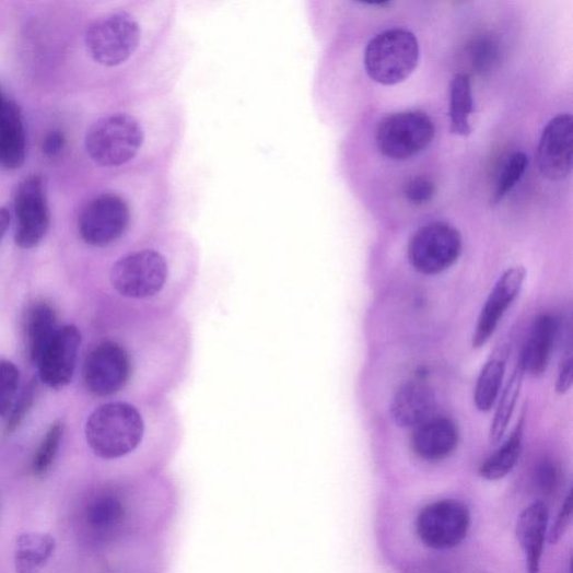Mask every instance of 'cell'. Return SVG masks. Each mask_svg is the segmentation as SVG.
Instances as JSON below:
<instances>
[{
  "instance_id": "cell-19",
  "label": "cell",
  "mask_w": 573,
  "mask_h": 573,
  "mask_svg": "<svg viewBox=\"0 0 573 573\" xmlns=\"http://www.w3.org/2000/svg\"><path fill=\"white\" fill-rule=\"evenodd\" d=\"M57 549L55 537L49 534L28 533L16 539L14 562L16 573H40Z\"/></svg>"
},
{
  "instance_id": "cell-2",
  "label": "cell",
  "mask_w": 573,
  "mask_h": 573,
  "mask_svg": "<svg viewBox=\"0 0 573 573\" xmlns=\"http://www.w3.org/2000/svg\"><path fill=\"white\" fill-rule=\"evenodd\" d=\"M200 268L196 238L171 226L119 254L106 279L128 315L169 314L179 312L192 294Z\"/></svg>"
},
{
  "instance_id": "cell-18",
  "label": "cell",
  "mask_w": 573,
  "mask_h": 573,
  "mask_svg": "<svg viewBox=\"0 0 573 573\" xmlns=\"http://www.w3.org/2000/svg\"><path fill=\"white\" fill-rule=\"evenodd\" d=\"M26 159V137L21 108L7 101L0 114V160L9 169L23 166Z\"/></svg>"
},
{
  "instance_id": "cell-4",
  "label": "cell",
  "mask_w": 573,
  "mask_h": 573,
  "mask_svg": "<svg viewBox=\"0 0 573 573\" xmlns=\"http://www.w3.org/2000/svg\"><path fill=\"white\" fill-rule=\"evenodd\" d=\"M84 436L91 453L101 460H130L148 468L176 451L183 423L169 398L113 399L90 412Z\"/></svg>"
},
{
  "instance_id": "cell-7",
  "label": "cell",
  "mask_w": 573,
  "mask_h": 573,
  "mask_svg": "<svg viewBox=\"0 0 573 573\" xmlns=\"http://www.w3.org/2000/svg\"><path fill=\"white\" fill-rule=\"evenodd\" d=\"M463 253L460 232L451 224L436 222L418 229L408 244V258L414 270L434 276L453 267Z\"/></svg>"
},
{
  "instance_id": "cell-17",
  "label": "cell",
  "mask_w": 573,
  "mask_h": 573,
  "mask_svg": "<svg viewBox=\"0 0 573 573\" xmlns=\"http://www.w3.org/2000/svg\"><path fill=\"white\" fill-rule=\"evenodd\" d=\"M126 519V506L120 496L105 491L93 496L85 506L84 522L95 538L107 539L115 536Z\"/></svg>"
},
{
  "instance_id": "cell-28",
  "label": "cell",
  "mask_w": 573,
  "mask_h": 573,
  "mask_svg": "<svg viewBox=\"0 0 573 573\" xmlns=\"http://www.w3.org/2000/svg\"><path fill=\"white\" fill-rule=\"evenodd\" d=\"M36 398V384L31 381L28 386L23 390L21 396L12 407V411L7 425V433L13 434L23 423L28 412L31 411Z\"/></svg>"
},
{
  "instance_id": "cell-22",
  "label": "cell",
  "mask_w": 573,
  "mask_h": 573,
  "mask_svg": "<svg viewBox=\"0 0 573 573\" xmlns=\"http://www.w3.org/2000/svg\"><path fill=\"white\" fill-rule=\"evenodd\" d=\"M525 373L517 361L512 375L506 382L505 387L502 389L501 395L496 402L498 407L494 413V418L490 428V444L498 446L507 433L511 419L515 411Z\"/></svg>"
},
{
  "instance_id": "cell-12",
  "label": "cell",
  "mask_w": 573,
  "mask_h": 573,
  "mask_svg": "<svg viewBox=\"0 0 573 573\" xmlns=\"http://www.w3.org/2000/svg\"><path fill=\"white\" fill-rule=\"evenodd\" d=\"M81 341V332L77 326L67 325L58 329L36 364L43 384L57 390L70 384Z\"/></svg>"
},
{
  "instance_id": "cell-8",
  "label": "cell",
  "mask_w": 573,
  "mask_h": 573,
  "mask_svg": "<svg viewBox=\"0 0 573 573\" xmlns=\"http://www.w3.org/2000/svg\"><path fill=\"white\" fill-rule=\"evenodd\" d=\"M470 527V513L460 501L442 500L425 506L417 517L416 530L428 548L448 550L460 545Z\"/></svg>"
},
{
  "instance_id": "cell-20",
  "label": "cell",
  "mask_w": 573,
  "mask_h": 573,
  "mask_svg": "<svg viewBox=\"0 0 573 573\" xmlns=\"http://www.w3.org/2000/svg\"><path fill=\"white\" fill-rule=\"evenodd\" d=\"M508 351L501 348L483 366L477 378L473 404L482 412H489L495 406L503 389V379L507 364Z\"/></svg>"
},
{
  "instance_id": "cell-32",
  "label": "cell",
  "mask_w": 573,
  "mask_h": 573,
  "mask_svg": "<svg viewBox=\"0 0 573 573\" xmlns=\"http://www.w3.org/2000/svg\"><path fill=\"white\" fill-rule=\"evenodd\" d=\"M496 57L495 45L488 40H480L473 46L472 60L477 69L484 70L492 65Z\"/></svg>"
},
{
  "instance_id": "cell-31",
  "label": "cell",
  "mask_w": 573,
  "mask_h": 573,
  "mask_svg": "<svg viewBox=\"0 0 573 573\" xmlns=\"http://www.w3.org/2000/svg\"><path fill=\"white\" fill-rule=\"evenodd\" d=\"M573 379V366H572V350L569 349L564 352L562 360L559 364L558 375L556 379L554 390L558 395L563 396L570 391Z\"/></svg>"
},
{
  "instance_id": "cell-15",
  "label": "cell",
  "mask_w": 573,
  "mask_h": 573,
  "mask_svg": "<svg viewBox=\"0 0 573 573\" xmlns=\"http://www.w3.org/2000/svg\"><path fill=\"white\" fill-rule=\"evenodd\" d=\"M558 328L556 317L550 314H541L535 319L518 359L525 375L539 377L547 371L554 351Z\"/></svg>"
},
{
  "instance_id": "cell-36",
  "label": "cell",
  "mask_w": 573,
  "mask_h": 573,
  "mask_svg": "<svg viewBox=\"0 0 573 573\" xmlns=\"http://www.w3.org/2000/svg\"><path fill=\"white\" fill-rule=\"evenodd\" d=\"M0 165H2V160H0Z\"/></svg>"
},
{
  "instance_id": "cell-23",
  "label": "cell",
  "mask_w": 573,
  "mask_h": 573,
  "mask_svg": "<svg viewBox=\"0 0 573 573\" xmlns=\"http://www.w3.org/2000/svg\"><path fill=\"white\" fill-rule=\"evenodd\" d=\"M473 112L471 79L469 74H455L451 82V132L467 137L471 133L469 117Z\"/></svg>"
},
{
  "instance_id": "cell-1",
  "label": "cell",
  "mask_w": 573,
  "mask_h": 573,
  "mask_svg": "<svg viewBox=\"0 0 573 573\" xmlns=\"http://www.w3.org/2000/svg\"><path fill=\"white\" fill-rule=\"evenodd\" d=\"M127 317L121 332L93 346L112 370L109 400L169 398L192 366V325L180 311Z\"/></svg>"
},
{
  "instance_id": "cell-6",
  "label": "cell",
  "mask_w": 573,
  "mask_h": 573,
  "mask_svg": "<svg viewBox=\"0 0 573 573\" xmlns=\"http://www.w3.org/2000/svg\"><path fill=\"white\" fill-rule=\"evenodd\" d=\"M436 127L423 112L410 110L393 114L377 126L375 141L379 153L402 161L423 152L433 142Z\"/></svg>"
},
{
  "instance_id": "cell-35",
  "label": "cell",
  "mask_w": 573,
  "mask_h": 573,
  "mask_svg": "<svg viewBox=\"0 0 573 573\" xmlns=\"http://www.w3.org/2000/svg\"><path fill=\"white\" fill-rule=\"evenodd\" d=\"M7 98L4 97L2 91H0V114H2L4 106L7 104Z\"/></svg>"
},
{
  "instance_id": "cell-9",
  "label": "cell",
  "mask_w": 573,
  "mask_h": 573,
  "mask_svg": "<svg viewBox=\"0 0 573 573\" xmlns=\"http://www.w3.org/2000/svg\"><path fill=\"white\" fill-rule=\"evenodd\" d=\"M15 214L16 245L26 250L37 247L49 231L51 221L39 176H28L20 184L15 196Z\"/></svg>"
},
{
  "instance_id": "cell-21",
  "label": "cell",
  "mask_w": 573,
  "mask_h": 573,
  "mask_svg": "<svg viewBox=\"0 0 573 573\" xmlns=\"http://www.w3.org/2000/svg\"><path fill=\"white\" fill-rule=\"evenodd\" d=\"M57 315L52 306L37 303L31 307L26 318V337L31 360L37 364L47 346L58 331Z\"/></svg>"
},
{
  "instance_id": "cell-25",
  "label": "cell",
  "mask_w": 573,
  "mask_h": 573,
  "mask_svg": "<svg viewBox=\"0 0 573 573\" xmlns=\"http://www.w3.org/2000/svg\"><path fill=\"white\" fill-rule=\"evenodd\" d=\"M63 429V423L57 421L47 430L33 458L32 469L35 476H44L51 469L60 449Z\"/></svg>"
},
{
  "instance_id": "cell-10",
  "label": "cell",
  "mask_w": 573,
  "mask_h": 573,
  "mask_svg": "<svg viewBox=\"0 0 573 573\" xmlns=\"http://www.w3.org/2000/svg\"><path fill=\"white\" fill-rule=\"evenodd\" d=\"M525 279L527 269L514 266L496 280L477 319L471 337L473 349H481L490 342L506 312L519 295Z\"/></svg>"
},
{
  "instance_id": "cell-26",
  "label": "cell",
  "mask_w": 573,
  "mask_h": 573,
  "mask_svg": "<svg viewBox=\"0 0 573 573\" xmlns=\"http://www.w3.org/2000/svg\"><path fill=\"white\" fill-rule=\"evenodd\" d=\"M528 166L529 159L522 152H516L507 159L499 176L494 195L495 203L502 201L511 192L527 172Z\"/></svg>"
},
{
  "instance_id": "cell-14",
  "label": "cell",
  "mask_w": 573,
  "mask_h": 573,
  "mask_svg": "<svg viewBox=\"0 0 573 573\" xmlns=\"http://www.w3.org/2000/svg\"><path fill=\"white\" fill-rule=\"evenodd\" d=\"M458 442V428L452 419L432 417L414 428L411 446L419 458L440 461L455 452Z\"/></svg>"
},
{
  "instance_id": "cell-24",
  "label": "cell",
  "mask_w": 573,
  "mask_h": 573,
  "mask_svg": "<svg viewBox=\"0 0 573 573\" xmlns=\"http://www.w3.org/2000/svg\"><path fill=\"white\" fill-rule=\"evenodd\" d=\"M523 422L514 429L512 435L480 468V475L487 481L504 479L516 466L522 451Z\"/></svg>"
},
{
  "instance_id": "cell-30",
  "label": "cell",
  "mask_w": 573,
  "mask_h": 573,
  "mask_svg": "<svg viewBox=\"0 0 573 573\" xmlns=\"http://www.w3.org/2000/svg\"><path fill=\"white\" fill-rule=\"evenodd\" d=\"M572 493L569 492L561 508L556 517L554 522L551 525L549 535H548V541L551 545H556L559 542V540L562 538L564 533L566 531L569 524L571 522L572 516Z\"/></svg>"
},
{
  "instance_id": "cell-13",
  "label": "cell",
  "mask_w": 573,
  "mask_h": 573,
  "mask_svg": "<svg viewBox=\"0 0 573 573\" xmlns=\"http://www.w3.org/2000/svg\"><path fill=\"white\" fill-rule=\"evenodd\" d=\"M549 511L536 502L525 507L516 522V539L523 551L528 573H539L548 539Z\"/></svg>"
},
{
  "instance_id": "cell-29",
  "label": "cell",
  "mask_w": 573,
  "mask_h": 573,
  "mask_svg": "<svg viewBox=\"0 0 573 573\" xmlns=\"http://www.w3.org/2000/svg\"><path fill=\"white\" fill-rule=\"evenodd\" d=\"M405 196L413 206H425L434 200L436 196V185L428 177L416 176L407 184Z\"/></svg>"
},
{
  "instance_id": "cell-34",
  "label": "cell",
  "mask_w": 573,
  "mask_h": 573,
  "mask_svg": "<svg viewBox=\"0 0 573 573\" xmlns=\"http://www.w3.org/2000/svg\"><path fill=\"white\" fill-rule=\"evenodd\" d=\"M11 223V213L8 209H0V241L8 232Z\"/></svg>"
},
{
  "instance_id": "cell-5",
  "label": "cell",
  "mask_w": 573,
  "mask_h": 573,
  "mask_svg": "<svg viewBox=\"0 0 573 573\" xmlns=\"http://www.w3.org/2000/svg\"><path fill=\"white\" fill-rule=\"evenodd\" d=\"M419 42L413 33L391 28L374 36L367 44L364 67L369 77L384 85L407 80L418 67Z\"/></svg>"
},
{
  "instance_id": "cell-16",
  "label": "cell",
  "mask_w": 573,
  "mask_h": 573,
  "mask_svg": "<svg viewBox=\"0 0 573 573\" xmlns=\"http://www.w3.org/2000/svg\"><path fill=\"white\" fill-rule=\"evenodd\" d=\"M436 396L432 388L420 381L408 382L394 396L390 414L401 428H417L434 417Z\"/></svg>"
},
{
  "instance_id": "cell-33",
  "label": "cell",
  "mask_w": 573,
  "mask_h": 573,
  "mask_svg": "<svg viewBox=\"0 0 573 573\" xmlns=\"http://www.w3.org/2000/svg\"><path fill=\"white\" fill-rule=\"evenodd\" d=\"M66 143V135L61 130L55 129L44 137L42 151L45 156L56 159L65 151Z\"/></svg>"
},
{
  "instance_id": "cell-11",
  "label": "cell",
  "mask_w": 573,
  "mask_h": 573,
  "mask_svg": "<svg viewBox=\"0 0 573 573\" xmlns=\"http://www.w3.org/2000/svg\"><path fill=\"white\" fill-rule=\"evenodd\" d=\"M573 121L570 114L552 118L546 126L537 150V166L551 180L566 178L572 171Z\"/></svg>"
},
{
  "instance_id": "cell-27",
  "label": "cell",
  "mask_w": 573,
  "mask_h": 573,
  "mask_svg": "<svg viewBox=\"0 0 573 573\" xmlns=\"http://www.w3.org/2000/svg\"><path fill=\"white\" fill-rule=\"evenodd\" d=\"M20 371L10 361L0 360V416L10 412L19 389Z\"/></svg>"
},
{
  "instance_id": "cell-3",
  "label": "cell",
  "mask_w": 573,
  "mask_h": 573,
  "mask_svg": "<svg viewBox=\"0 0 573 573\" xmlns=\"http://www.w3.org/2000/svg\"><path fill=\"white\" fill-rule=\"evenodd\" d=\"M184 133V109L172 91L147 93L131 107L95 120L85 135V151L106 169L169 171Z\"/></svg>"
}]
</instances>
